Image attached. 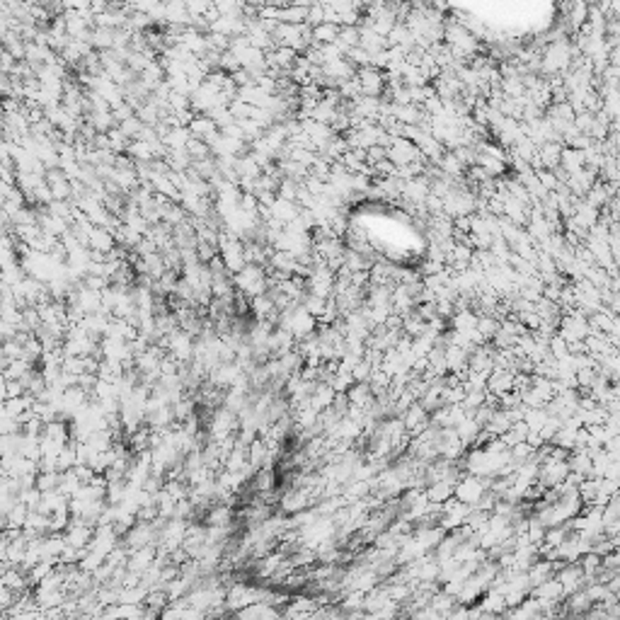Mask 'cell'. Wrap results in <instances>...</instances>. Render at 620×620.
<instances>
[{"mask_svg":"<svg viewBox=\"0 0 620 620\" xmlns=\"http://www.w3.org/2000/svg\"><path fill=\"white\" fill-rule=\"evenodd\" d=\"M310 34H313V41H320V44H337L341 27L334 22H323V24H318V27L310 29Z\"/></svg>","mask_w":620,"mask_h":620,"instance_id":"6da1fadb","label":"cell"}]
</instances>
